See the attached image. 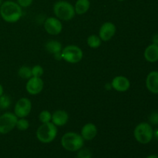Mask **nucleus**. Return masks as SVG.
Listing matches in <instances>:
<instances>
[{
	"label": "nucleus",
	"instance_id": "1",
	"mask_svg": "<svg viewBox=\"0 0 158 158\" xmlns=\"http://www.w3.org/2000/svg\"><path fill=\"white\" fill-rule=\"evenodd\" d=\"M0 15L6 23H15L23 16V9L17 2L7 0L0 6Z\"/></svg>",
	"mask_w": 158,
	"mask_h": 158
},
{
	"label": "nucleus",
	"instance_id": "2",
	"mask_svg": "<svg viewBox=\"0 0 158 158\" xmlns=\"http://www.w3.org/2000/svg\"><path fill=\"white\" fill-rule=\"evenodd\" d=\"M61 144L66 151L76 152L83 148L84 140L82 136L77 133L68 132L62 137Z\"/></svg>",
	"mask_w": 158,
	"mask_h": 158
},
{
	"label": "nucleus",
	"instance_id": "3",
	"mask_svg": "<svg viewBox=\"0 0 158 158\" xmlns=\"http://www.w3.org/2000/svg\"><path fill=\"white\" fill-rule=\"evenodd\" d=\"M53 12L56 18L63 21L71 20L76 15L74 6L70 2L64 0L58 1L54 4Z\"/></svg>",
	"mask_w": 158,
	"mask_h": 158
},
{
	"label": "nucleus",
	"instance_id": "4",
	"mask_svg": "<svg viewBox=\"0 0 158 158\" xmlns=\"http://www.w3.org/2000/svg\"><path fill=\"white\" fill-rule=\"evenodd\" d=\"M58 133L56 126L52 123H42L36 131V137L43 143H49L56 139Z\"/></svg>",
	"mask_w": 158,
	"mask_h": 158
},
{
	"label": "nucleus",
	"instance_id": "5",
	"mask_svg": "<svg viewBox=\"0 0 158 158\" xmlns=\"http://www.w3.org/2000/svg\"><path fill=\"white\" fill-rule=\"evenodd\" d=\"M134 135L136 140L142 144H147L152 140L154 132L152 127L148 123H140L135 127Z\"/></svg>",
	"mask_w": 158,
	"mask_h": 158
},
{
	"label": "nucleus",
	"instance_id": "6",
	"mask_svg": "<svg viewBox=\"0 0 158 158\" xmlns=\"http://www.w3.org/2000/svg\"><path fill=\"white\" fill-rule=\"evenodd\" d=\"M61 54L63 60L73 64L81 61L83 56V50L75 45H69L63 48L61 51Z\"/></svg>",
	"mask_w": 158,
	"mask_h": 158
},
{
	"label": "nucleus",
	"instance_id": "7",
	"mask_svg": "<svg viewBox=\"0 0 158 158\" xmlns=\"http://www.w3.org/2000/svg\"><path fill=\"white\" fill-rule=\"evenodd\" d=\"M18 117L15 114L6 112L0 115V134H7L16 127Z\"/></svg>",
	"mask_w": 158,
	"mask_h": 158
},
{
	"label": "nucleus",
	"instance_id": "8",
	"mask_svg": "<svg viewBox=\"0 0 158 158\" xmlns=\"http://www.w3.org/2000/svg\"><path fill=\"white\" fill-rule=\"evenodd\" d=\"M31 110H32L31 100L26 97L19 99L14 107V114L18 118H25L29 116Z\"/></svg>",
	"mask_w": 158,
	"mask_h": 158
},
{
	"label": "nucleus",
	"instance_id": "9",
	"mask_svg": "<svg viewBox=\"0 0 158 158\" xmlns=\"http://www.w3.org/2000/svg\"><path fill=\"white\" fill-rule=\"evenodd\" d=\"M44 29L49 35H59L63 30L61 21L56 17H49L45 20Z\"/></svg>",
	"mask_w": 158,
	"mask_h": 158
},
{
	"label": "nucleus",
	"instance_id": "10",
	"mask_svg": "<svg viewBox=\"0 0 158 158\" xmlns=\"http://www.w3.org/2000/svg\"><path fill=\"white\" fill-rule=\"evenodd\" d=\"M44 83L41 77H32L28 80L26 89L30 95H37L43 91Z\"/></svg>",
	"mask_w": 158,
	"mask_h": 158
},
{
	"label": "nucleus",
	"instance_id": "11",
	"mask_svg": "<svg viewBox=\"0 0 158 158\" xmlns=\"http://www.w3.org/2000/svg\"><path fill=\"white\" fill-rule=\"evenodd\" d=\"M117 31L116 26L111 22L104 23L100 27L99 31V36L102 41L107 42L114 36Z\"/></svg>",
	"mask_w": 158,
	"mask_h": 158
},
{
	"label": "nucleus",
	"instance_id": "12",
	"mask_svg": "<svg viewBox=\"0 0 158 158\" xmlns=\"http://www.w3.org/2000/svg\"><path fill=\"white\" fill-rule=\"evenodd\" d=\"M111 86L117 92L123 93L127 91L131 86V82L123 76H117L113 79L111 82Z\"/></svg>",
	"mask_w": 158,
	"mask_h": 158
},
{
	"label": "nucleus",
	"instance_id": "13",
	"mask_svg": "<svg viewBox=\"0 0 158 158\" xmlns=\"http://www.w3.org/2000/svg\"><path fill=\"white\" fill-rule=\"evenodd\" d=\"M97 127L95 124L92 123H87L82 127L81 134L82 137L84 140H92L97 137Z\"/></svg>",
	"mask_w": 158,
	"mask_h": 158
},
{
	"label": "nucleus",
	"instance_id": "14",
	"mask_svg": "<svg viewBox=\"0 0 158 158\" xmlns=\"http://www.w3.org/2000/svg\"><path fill=\"white\" fill-rule=\"evenodd\" d=\"M69 120V115L66 111L63 110H57L52 114V122L56 127H63L67 123Z\"/></svg>",
	"mask_w": 158,
	"mask_h": 158
},
{
	"label": "nucleus",
	"instance_id": "15",
	"mask_svg": "<svg viewBox=\"0 0 158 158\" xmlns=\"http://www.w3.org/2000/svg\"><path fill=\"white\" fill-rule=\"evenodd\" d=\"M146 86L152 94H158V71H152L146 79Z\"/></svg>",
	"mask_w": 158,
	"mask_h": 158
},
{
	"label": "nucleus",
	"instance_id": "16",
	"mask_svg": "<svg viewBox=\"0 0 158 158\" xmlns=\"http://www.w3.org/2000/svg\"><path fill=\"white\" fill-rule=\"evenodd\" d=\"M145 60L150 63H156L158 61V45L151 44L145 49L144 53Z\"/></svg>",
	"mask_w": 158,
	"mask_h": 158
},
{
	"label": "nucleus",
	"instance_id": "17",
	"mask_svg": "<svg viewBox=\"0 0 158 158\" xmlns=\"http://www.w3.org/2000/svg\"><path fill=\"white\" fill-rule=\"evenodd\" d=\"M90 8V1L89 0H77L74 6L76 14L83 15Z\"/></svg>",
	"mask_w": 158,
	"mask_h": 158
},
{
	"label": "nucleus",
	"instance_id": "18",
	"mask_svg": "<svg viewBox=\"0 0 158 158\" xmlns=\"http://www.w3.org/2000/svg\"><path fill=\"white\" fill-rule=\"evenodd\" d=\"M45 49L48 52L51 54L59 53L62 51V44L57 40H49L45 45Z\"/></svg>",
	"mask_w": 158,
	"mask_h": 158
},
{
	"label": "nucleus",
	"instance_id": "19",
	"mask_svg": "<svg viewBox=\"0 0 158 158\" xmlns=\"http://www.w3.org/2000/svg\"><path fill=\"white\" fill-rule=\"evenodd\" d=\"M102 40L97 35H91L87 38V45L92 49H97L101 46Z\"/></svg>",
	"mask_w": 158,
	"mask_h": 158
},
{
	"label": "nucleus",
	"instance_id": "20",
	"mask_svg": "<svg viewBox=\"0 0 158 158\" xmlns=\"http://www.w3.org/2000/svg\"><path fill=\"white\" fill-rule=\"evenodd\" d=\"M18 75L20 78L24 79V80H29L32 77V69L26 66H21L18 71Z\"/></svg>",
	"mask_w": 158,
	"mask_h": 158
},
{
	"label": "nucleus",
	"instance_id": "21",
	"mask_svg": "<svg viewBox=\"0 0 158 158\" xmlns=\"http://www.w3.org/2000/svg\"><path fill=\"white\" fill-rule=\"evenodd\" d=\"M10 97L8 95H2L0 97V110H6L11 105Z\"/></svg>",
	"mask_w": 158,
	"mask_h": 158
},
{
	"label": "nucleus",
	"instance_id": "22",
	"mask_svg": "<svg viewBox=\"0 0 158 158\" xmlns=\"http://www.w3.org/2000/svg\"><path fill=\"white\" fill-rule=\"evenodd\" d=\"M39 120L42 123L51 122L52 120V114L48 110H43L39 114Z\"/></svg>",
	"mask_w": 158,
	"mask_h": 158
},
{
	"label": "nucleus",
	"instance_id": "23",
	"mask_svg": "<svg viewBox=\"0 0 158 158\" xmlns=\"http://www.w3.org/2000/svg\"><path fill=\"white\" fill-rule=\"evenodd\" d=\"M17 129L21 131H25L29 129V120L25 118H19L17 120L16 127Z\"/></svg>",
	"mask_w": 158,
	"mask_h": 158
},
{
	"label": "nucleus",
	"instance_id": "24",
	"mask_svg": "<svg viewBox=\"0 0 158 158\" xmlns=\"http://www.w3.org/2000/svg\"><path fill=\"white\" fill-rule=\"evenodd\" d=\"M31 69H32V77H41L43 75L44 70H43V68L40 65H35V66H34Z\"/></svg>",
	"mask_w": 158,
	"mask_h": 158
},
{
	"label": "nucleus",
	"instance_id": "25",
	"mask_svg": "<svg viewBox=\"0 0 158 158\" xmlns=\"http://www.w3.org/2000/svg\"><path fill=\"white\" fill-rule=\"evenodd\" d=\"M92 154L90 151L87 148H83L79 150L78 154H77V158H91Z\"/></svg>",
	"mask_w": 158,
	"mask_h": 158
},
{
	"label": "nucleus",
	"instance_id": "26",
	"mask_svg": "<svg viewBox=\"0 0 158 158\" xmlns=\"http://www.w3.org/2000/svg\"><path fill=\"white\" fill-rule=\"evenodd\" d=\"M33 0H17V3L21 6L22 8L29 7L32 5Z\"/></svg>",
	"mask_w": 158,
	"mask_h": 158
},
{
	"label": "nucleus",
	"instance_id": "27",
	"mask_svg": "<svg viewBox=\"0 0 158 158\" xmlns=\"http://www.w3.org/2000/svg\"><path fill=\"white\" fill-rule=\"evenodd\" d=\"M150 121L154 124H158V113L154 112L150 116Z\"/></svg>",
	"mask_w": 158,
	"mask_h": 158
},
{
	"label": "nucleus",
	"instance_id": "28",
	"mask_svg": "<svg viewBox=\"0 0 158 158\" xmlns=\"http://www.w3.org/2000/svg\"><path fill=\"white\" fill-rule=\"evenodd\" d=\"M54 57L56 58V60H63V57H62V54H61V52H59V53H56L54 55Z\"/></svg>",
	"mask_w": 158,
	"mask_h": 158
},
{
	"label": "nucleus",
	"instance_id": "29",
	"mask_svg": "<svg viewBox=\"0 0 158 158\" xmlns=\"http://www.w3.org/2000/svg\"><path fill=\"white\" fill-rule=\"evenodd\" d=\"M153 43H154V44L158 45V34H156V35H154V37H153Z\"/></svg>",
	"mask_w": 158,
	"mask_h": 158
},
{
	"label": "nucleus",
	"instance_id": "30",
	"mask_svg": "<svg viewBox=\"0 0 158 158\" xmlns=\"http://www.w3.org/2000/svg\"><path fill=\"white\" fill-rule=\"evenodd\" d=\"M3 93H4V89H3L2 85L1 83H0V97H1V96L2 95Z\"/></svg>",
	"mask_w": 158,
	"mask_h": 158
},
{
	"label": "nucleus",
	"instance_id": "31",
	"mask_svg": "<svg viewBox=\"0 0 158 158\" xmlns=\"http://www.w3.org/2000/svg\"><path fill=\"white\" fill-rule=\"evenodd\" d=\"M147 158H158V156L157 155H151V156H148Z\"/></svg>",
	"mask_w": 158,
	"mask_h": 158
},
{
	"label": "nucleus",
	"instance_id": "32",
	"mask_svg": "<svg viewBox=\"0 0 158 158\" xmlns=\"http://www.w3.org/2000/svg\"><path fill=\"white\" fill-rule=\"evenodd\" d=\"M2 3V0H0V6H1Z\"/></svg>",
	"mask_w": 158,
	"mask_h": 158
},
{
	"label": "nucleus",
	"instance_id": "33",
	"mask_svg": "<svg viewBox=\"0 0 158 158\" xmlns=\"http://www.w3.org/2000/svg\"><path fill=\"white\" fill-rule=\"evenodd\" d=\"M117 1H119V2H123V1H125V0H117Z\"/></svg>",
	"mask_w": 158,
	"mask_h": 158
},
{
	"label": "nucleus",
	"instance_id": "34",
	"mask_svg": "<svg viewBox=\"0 0 158 158\" xmlns=\"http://www.w3.org/2000/svg\"><path fill=\"white\" fill-rule=\"evenodd\" d=\"M0 115H1V112H0Z\"/></svg>",
	"mask_w": 158,
	"mask_h": 158
}]
</instances>
